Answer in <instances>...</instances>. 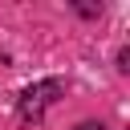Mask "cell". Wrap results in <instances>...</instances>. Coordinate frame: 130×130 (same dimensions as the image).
<instances>
[{
    "instance_id": "2",
    "label": "cell",
    "mask_w": 130,
    "mask_h": 130,
    "mask_svg": "<svg viewBox=\"0 0 130 130\" xmlns=\"http://www.w3.org/2000/svg\"><path fill=\"white\" fill-rule=\"evenodd\" d=\"M77 130H106V126H102V122H81Z\"/></svg>"
},
{
    "instance_id": "1",
    "label": "cell",
    "mask_w": 130,
    "mask_h": 130,
    "mask_svg": "<svg viewBox=\"0 0 130 130\" xmlns=\"http://www.w3.org/2000/svg\"><path fill=\"white\" fill-rule=\"evenodd\" d=\"M61 81L57 77H45V81H37V85H28L24 93H20V102H16V110H20V118H28V122H37L57 98H61Z\"/></svg>"
}]
</instances>
